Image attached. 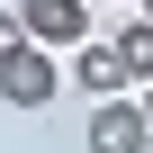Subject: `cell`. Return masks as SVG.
<instances>
[{"label": "cell", "mask_w": 153, "mask_h": 153, "mask_svg": "<svg viewBox=\"0 0 153 153\" xmlns=\"http://www.w3.org/2000/svg\"><path fill=\"white\" fill-rule=\"evenodd\" d=\"M90 153H153L144 99H99V108H90Z\"/></svg>", "instance_id": "3957f363"}, {"label": "cell", "mask_w": 153, "mask_h": 153, "mask_svg": "<svg viewBox=\"0 0 153 153\" xmlns=\"http://www.w3.org/2000/svg\"><path fill=\"white\" fill-rule=\"evenodd\" d=\"M144 27H153V0H144Z\"/></svg>", "instance_id": "ba28073f"}, {"label": "cell", "mask_w": 153, "mask_h": 153, "mask_svg": "<svg viewBox=\"0 0 153 153\" xmlns=\"http://www.w3.org/2000/svg\"><path fill=\"white\" fill-rule=\"evenodd\" d=\"M144 126H153V81H144Z\"/></svg>", "instance_id": "52a82bcc"}, {"label": "cell", "mask_w": 153, "mask_h": 153, "mask_svg": "<svg viewBox=\"0 0 153 153\" xmlns=\"http://www.w3.org/2000/svg\"><path fill=\"white\" fill-rule=\"evenodd\" d=\"M18 45H27V36H18V18H9V9H0V63H9Z\"/></svg>", "instance_id": "8992f818"}, {"label": "cell", "mask_w": 153, "mask_h": 153, "mask_svg": "<svg viewBox=\"0 0 153 153\" xmlns=\"http://www.w3.org/2000/svg\"><path fill=\"white\" fill-rule=\"evenodd\" d=\"M63 90V54H45V45H18L9 63H0V99L9 108H45Z\"/></svg>", "instance_id": "7a4b0ae2"}, {"label": "cell", "mask_w": 153, "mask_h": 153, "mask_svg": "<svg viewBox=\"0 0 153 153\" xmlns=\"http://www.w3.org/2000/svg\"><path fill=\"white\" fill-rule=\"evenodd\" d=\"M117 63H126V81H135V90L153 81V27H144V18H126V27H117Z\"/></svg>", "instance_id": "5b68a950"}, {"label": "cell", "mask_w": 153, "mask_h": 153, "mask_svg": "<svg viewBox=\"0 0 153 153\" xmlns=\"http://www.w3.org/2000/svg\"><path fill=\"white\" fill-rule=\"evenodd\" d=\"M72 81L99 90V99H126V90H135V81H126V63H117V45H81V54H72Z\"/></svg>", "instance_id": "277c9868"}, {"label": "cell", "mask_w": 153, "mask_h": 153, "mask_svg": "<svg viewBox=\"0 0 153 153\" xmlns=\"http://www.w3.org/2000/svg\"><path fill=\"white\" fill-rule=\"evenodd\" d=\"M18 36L27 45H45V54H81L90 45V0H18Z\"/></svg>", "instance_id": "6da1fadb"}]
</instances>
